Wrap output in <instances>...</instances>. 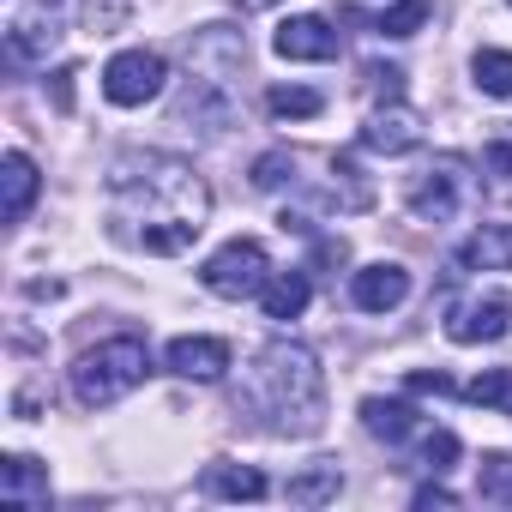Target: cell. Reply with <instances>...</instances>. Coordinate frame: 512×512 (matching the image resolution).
Returning a JSON list of instances; mask_svg holds the SVG:
<instances>
[{
	"mask_svg": "<svg viewBox=\"0 0 512 512\" xmlns=\"http://www.w3.org/2000/svg\"><path fill=\"white\" fill-rule=\"evenodd\" d=\"M211 217V187L193 175L187 157L127 151L109 169V229L127 247H145L157 260H175L199 241Z\"/></svg>",
	"mask_w": 512,
	"mask_h": 512,
	"instance_id": "6da1fadb",
	"label": "cell"
},
{
	"mask_svg": "<svg viewBox=\"0 0 512 512\" xmlns=\"http://www.w3.org/2000/svg\"><path fill=\"white\" fill-rule=\"evenodd\" d=\"M416 506H458V494L440 488V482H428V488H416Z\"/></svg>",
	"mask_w": 512,
	"mask_h": 512,
	"instance_id": "4dcf8cb0",
	"label": "cell"
},
{
	"mask_svg": "<svg viewBox=\"0 0 512 512\" xmlns=\"http://www.w3.org/2000/svg\"><path fill=\"white\" fill-rule=\"evenodd\" d=\"M464 193H470V175H464V157H434L416 181H410V211L422 223H452L464 211Z\"/></svg>",
	"mask_w": 512,
	"mask_h": 512,
	"instance_id": "8992f818",
	"label": "cell"
},
{
	"mask_svg": "<svg viewBox=\"0 0 512 512\" xmlns=\"http://www.w3.org/2000/svg\"><path fill=\"white\" fill-rule=\"evenodd\" d=\"M0 500L7 506H49V470L25 452H13L0 464Z\"/></svg>",
	"mask_w": 512,
	"mask_h": 512,
	"instance_id": "9a60e30c",
	"label": "cell"
},
{
	"mask_svg": "<svg viewBox=\"0 0 512 512\" xmlns=\"http://www.w3.org/2000/svg\"><path fill=\"white\" fill-rule=\"evenodd\" d=\"M416 464H422V470H434V476H446V470L458 464V434H452V428H434V434H422V446H416Z\"/></svg>",
	"mask_w": 512,
	"mask_h": 512,
	"instance_id": "d4e9b609",
	"label": "cell"
},
{
	"mask_svg": "<svg viewBox=\"0 0 512 512\" xmlns=\"http://www.w3.org/2000/svg\"><path fill=\"white\" fill-rule=\"evenodd\" d=\"M512 332V302L506 290H482V296H464L446 308V338L452 344H494Z\"/></svg>",
	"mask_w": 512,
	"mask_h": 512,
	"instance_id": "52a82bcc",
	"label": "cell"
},
{
	"mask_svg": "<svg viewBox=\"0 0 512 512\" xmlns=\"http://www.w3.org/2000/svg\"><path fill=\"white\" fill-rule=\"evenodd\" d=\"M163 362H169V374L211 386V380H223V368H229V344H223V338H175Z\"/></svg>",
	"mask_w": 512,
	"mask_h": 512,
	"instance_id": "7c38bea8",
	"label": "cell"
},
{
	"mask_svg": "<svg viewBox=\"0 0 512 512\" xmlns=\"http://www.w3.org/2000/svg\"><path fill=\"white\" fill-rule=\"evenodd\" d=\"M506 7H512V0H506Z\"/></svg>",
	"mask_w": 512,
	"mask_h": 512,
	"instance_id": "d6a6232c",
	"label": "cell"
},
{
	"mask_svg": "<svg viewBox=\"0 0 512 512\" xmlns=\"http://www.w3.org/2000/svg\"><path fill=\"white\" fill-rule=\"evenodd\" d=\"M145 374H151L145 338L121 332V338H103L97 350H85V356L73 362V398H79L85 410H109V404H121L133 386H145Z\"/></svg>",
	"mask_w": 512,
	"mask_h": 512,
	"instance_id": "3957f363",
	"label": "cell"
},
{
	"mask_svg": "<svg viewBox=\"0 0 512 512\" xmlns=\"http://www.w3.org/2000/svg\"><path fill=\"white\" fill-rule=\"evenodd\" d=\"M452 260H458V272H512V229L506 223H482Z\"/></svg>",
	"mask_w": 512,
	"mask_h": 512,
	"instance_id": "5bb4252c",
	"label": "cell"
},
{
	"mask_svg": "<svg viewBox=\"0 0 512 512\" xmlns=\"http://www.w3.org/2000/svg\"><path fill=\"white\" fill-rule=\"evenodd\" d=\"M241 13H266V7H278V0H235Z\"/></svg>",
	"mask_w": 512,
	"mask_h": 512,
	"instance_id": "1f68e13d",
	"label": "cell"
},
{
	"mask_svg": "<svg viewBox=\"0 0 512 512\" xmlns=\"http://www.w3.org/2000/svg\"><path fill=\"white\" fill-rule=\"evenodd\" d=\"M272 49H278L284 61H338L344 37H338V25H332V19H320V13H296V19H284V25H278Z\"/></svg>",
	"mask_w": 512,
	"mask_h": 512,
	"instance_id": "ba28073f",
	"label": "cell"
},
{
	"mask_svg": "<svg viewBox=\"0 0 512 512\" xmlns=\"http://www.w3.org/2000/svg\"><path fill=\"white\" fill-rule=\"evenodd\" d=\"M308 302H314V284H308V272H272L266 278V290H260V308H266V320H302L308 314Z\"/></svg>",
	"mask_w": 512,
	"mask_h": 512,
	"instance_id": "2e32d148",
	"label": "cell"
},
{
	"mask_svg": "<svg viewBox=\"0 0 512 512\" xmlns=\"http://www.w3.org/2000/svg\"><path fill=\"white\" fill-rule=\"evenodd\" d=\"M169 85V61L157 49H121L109 67H103V97L115 109H145L157 91Z\"/></svg>",
	"mask_w": 512,
	"mask_h": 512,
	"instance_id": "5b68a950",
	"label": "cell"
},
{
	"mask_svg": "<svg viewBox=\"0 0 512 512\" xmlns=\"http://www.w3.org/2000/svg\"><path fill=\"white\" fill-rule=\"evenodd\" d=\"M404 296H410V272L398 260H374V266L350 272V302L362 314H392V308H404Z\"/></svg>",
	"mask_w": 512,
	"mask_h": 512,
	"instance_id": "9c48e42d",
	"label": "cell"
},
{
	"mask_svg": "<svg viewBox=\"0 0 512 512\" xmlns=\"http://www.w3.org/2000/svg\"><path fill=\"white\" fill-rule=\"evenodd\" d=\"M464 398H470V404H482V410L512 416V368H482V374L464 386Z\"/></svg>",
	"mask_w": 512,
	"mask_h": 512,
	"instance_id": "7402d4cb",
	"label": "cell"
},
{
	"mask_svg": "<svg viewBox=\"0 0 512 512\" xmlns=\"http://www.w3.org/2000/svg\"><path fill=\"white\" fill-rule=\"evenodd\" d=\"M476 494L494 506H512V452H482L476 464Z\"/></svg>",
	"mask_w": 512,
	"mask_h": 512,
	"instance_id": "ffe728a7",
	"label": "cell"
},
{
	"mask_svg": "<svg viewBox=\"0 0 512 512\" xmlns=\"http://www.w3.org/2000/svg\"><path fill=\"white\" fill-rule=\"evenodd\" d=\"M482 169H488L494 181H512V145H488V151H482Z\"/></svg>",
	"mask_w": 512,
	"mask_h": 512,
	"instance_id": "f1b7e54d",
	"label": "cell"
},
{
	"mask_svg": "<svg viewBox=\"0 0 512 512\" xmlns=\"http://www.w3.org/2000/svg\"><path fill=\"white\" fill-rule=\"evenodd\" d=\"M362 85L374 91V97H386V103H398V91H404V67H362Z\"/></svg>",
	"mask_w": 512,
	"mask_h": 512,
	"instance_id": "4316f807",
	"label": "cell"
},
{
	"mask_svg": "<svg viewBox=\"0 0 512 512\" xmlns=\"http://www.w3.org/2000/svg\"><path fill=\"white\" fill-rule=\"evenodd\" d=\"M428 13H434V0H398V7H386V13L374 19V31H380V37H416V31L428 25Z\"/></svg>",
	"mask_w": 512,
	"mask_h": 512,
	"instance_id": "cb8c5ba5",
	"label": "cell"
},
{
	"mask_svg": "<svg viewBox=\"0 0 512 512\" xmlns=\"http://www.w3.org/2000/svg\"><path fill=\"white\" fill-rule=\"evenodd\" d=\"M266 109H272L278 121H308V115H320V109H326V97H320V91H308V85H278V91L266 97Z\"/></svg>",
	"mask_w": 512,
	"mask_h": 512,
	"instance_id": "603a6c76",
	"label": "cell"
},
{
	"mask_svg": "<svg viewBox=\"0 0 512 512\" xmlns=\"http://www.w3.org/2000/svg\"><path fill=\"white\" fill-rule=\"evenodd\" d=\"M205 494H217V500H266V476L247 470V464H211Z\"/></svg>",
	"mask_w": 512,
	"mask_h": 512,
	"instance_id": "d6986e66",
	"label": "cell"
},
{
	"mask_svg": "<svg viewBox=\"0 0 512 512\" xmlns=\"http://www.w3.org/2000/svg\"><path fill=\"white\" fill-rule=\"evenodd\" d=\"M284 181H296V157H290V151H266V157H253V187H260V193H278Z\"/></svg>",
	"mask_w": 512,
	"mask_h": 512,
	"instance_id": "484cf974",
	"label": "cell"
},
{
	"mask_svg": "<svg viewBox=\"0 0 512 512\" xmlns=\"http://www.w3.org/2000/svg\"><path fill=\"white\" fill-rule=\"evenodd\" d=\"M55 43H61V13H55V0H31V7L13 19V31H7V55H13V61H43Z\"/></svg>",
	"mask_w": 512,
	"mask_h": 512,
	"instance_id": "8fae6325",
	"label": "cell"
},
{
	"mask_svg": "<svg viewBox=\"0 0 512 512\" xmlns=\"http://www.w3.org/2000/svg\"><path fill=\"white\" fill-rule=\"evenodd\" d=\"M37 187H43V175H37V163L25 151L0 157V217L7 223H25V211L37 205Z\"/></svg>",
	"mask_w": 512,
	"mask_h": 512,
	"instance_id": "4fadbf2b",
	"label": "cell"
},
{
	"mask_svg": "<svg viewBox=\"0 0 512 512\" xmlns=\"http://www.w3.org/2000/svg\"><path fill=\"white\" fill-rule=\"evenodd\" d=\"M338 488H344V470L326 458V464H308V470H296L290 482H284V494H290V506H326V500H338Z\"/></svg>",
	"mask_w": 512,
	"mask_h": 512,
	"instance_id": "ac0fdd59",
	"label": "cell"
},
{
	"mask_svg": "<svg viewBox=\"0 0 512 512\" xmlns=\"http://www.w3.org/2000/svg\"><path fill=\"white\" fill-rule=\"evenodd\" d=\"M362 428L374 440H386V446H404L416 434V410L398 404V398H362Z\"/></svg>",
	"mask_w": 512,
	"mask_h": 512,
	"instance_id": "e0dca14e",
	"label": "cell"
},
{
	"mask_svg": "<svg viewBox=\"0 0 512 512\" xmlns=\"http://www.w3.org/2000/svg\"><path fill=\"white\" fill-rule=\"evenodd\" d=\"M266 278H272V260H266V247L253 241V235L223 241L211 260L199 266V284H205L211 296H223V302H247V296H260V290H266Z\"/></svg>",
	"mask_w": 512,
	"mask_h": 512,
	"instance_id": "277c9868",
	"label": "cell"
},
{
	"mask_svg": "<svg viewBox=\"0 0 512 512\" xmlns=\"http://www.w3.org/2000/svg\"><path fill=\"white\" fill-rule=\"evenodd\" d=\"M253 404L272 416L278 434H320L326 422V374L308 344H266L253 362Z\"/></svg>",
	"mask_w": 512,
	"mask_h": 512,
	"instance_id": "7a4b0ae2",
	"label": "cell"
},
{
	"mask_svg": "<svg viewBox=\"0 0 512 512\" xmlns=\"http://www.w3.org/2000/svg\"><path fill=\"white\" fill-rule=\"evenodd\" d=\"M362 145L380 151V157H404L422 145V115L404 109V103H380L368 121H362Z\"/></svg>",
	"mask_w": 512,
	"mask_h": 512,
	"instance_id": "30bf717a",
	"label": "cell"
},
{
	"mask_svg": "<svg viewBox=\"0 0 512 512\" xmlns=\"http://www.w3.org/2000/svg\"><path fill=\"white\" fill-rule=\"evenodd\" d=\"M470 73H476V91L482 97H512V55L506 49H476Z\"/></svg>",
	"mask_w": 512,
	"mask_h": 512,
	"instance_id": "44dd1931",
	"label": "cell"
},
{
	"mask_svg": "<svg viewBox=\"0 0 512 512\" xmlns=\"http://www.w3.org/2000/svg\"><path fill=\"white\" fill-rule=\"evenodd\" d=\"M49 91H55V109H73V67H61V73L49 79Z\"/></svg>",
	"mask_w": 512,
	"mask_h": 512,
	"instance_id": "f546056e",
	"label": "cell"
},
{
	"mask_svg": "<svg viewBox=\"0 0 512 512\" xmlns=\"http://www.w3.org/2000/svg\"><path fill=\"white\" fill-rule=\"evenodd\" d=\"M410 392H434V398H446V392H458V386H452L440 368H434V374H428V368H416V374H410Z\"/></svg>",
	"mask_w": 512,
	"mask_h": 512,
	"instance_id": "83f0119b",
	"label": "cell"
}]
</instances>
